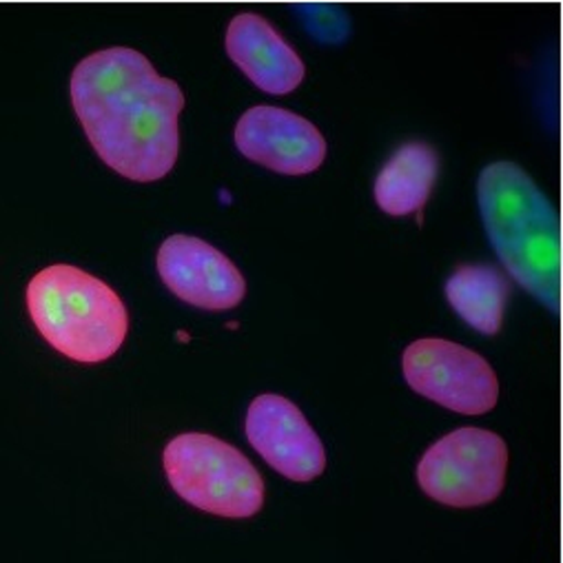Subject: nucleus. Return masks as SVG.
<instances>
[{
  "label": "nucleus",
  "instance_id": "nucleus-1",
  "mask_svg": "<svg viewBox=\"0 0 563 563\" xmlns=\"http://www.w3.org/2000/svg\"><path fill=\"white\" fill-rule=\"evenodd\" d=\"M69 89L76 115L107 167L133 183H156L174 169L185 93L147 56L129 47L96 52L76 65Z\"/></svg>",
  "mask_w": 563,
  "mask_h": 563
},
{
  "label": "nucleus",
  "instance_id": "nucleus-2",
  "mask_svg": "<svg viewBox=\"0 0 563 563\" xmlns=\"http://www.w3.org/2000/svg\"><path fill=\"white\" fill-rule=\"evenodd\" d=\"M486 235L519 285L561 311V220L545 194L515 163H493L477 180Z\"/></svg>",
  "mask_w": 563,
  "mask_h": 563
},
{
  "label": "nucleus",
  "instance_id": "nucleus-3",
  "mask_svg": "<svg viewBox=\"0 0 563 563\" xmlns=\"http://www.w3.org/2000/svg\"><path fill=\"white\" fill-rule=\"evenodd\" d=\"M27 309L38 333L58 353L82 364L115 355L129 331L120 296L71 264H52L32 277Z\"/></svg>",
  "mask_w": 563,
  "mask_h": 563
},
{
  "label": "nucleus",
  "instance_id": "nucleus-4",
  "mask_svg": "<svg viewBox=\"0 0 563 563\" xmlns=\"http://www.w3.org/2000/svg\"><path fill=\"white\" fill-rule=\"evenodd\" d=\"M163 464L172 488L198 510L229 519H246L262 510V475L246 455L213 435L174 438Z\"/></svg>",
  "mask_w": 563,
  "mask_h": 563
},
{
  "label": "nucleus",
  "instance_id": "nucleus-5",
  "mask_svg": "<svg viewBox=\"0 0 563 563\" xmlns=\"http://www.w3.org/2000/svg\"><path fill=\"white\" fill-rule=\"evenodd\" d=\"M508 446L484 429H457L438 440L417 464V484L431 499L475 508L499 497L506 484Z\"/></svg>",
  "mask_w": 563,
  "mask_h": 563
},
{
  "label": "nucleus",
  "instance_id": "nucleus-6",
  "mask_svg": "<svg viewBox=\"0 0 563 563\" xmlns=\"http://www.w3.org/2000/svg\"><path fill=\"white\" fill-rule=\"evenodd\" d=\"M401 371L415 393L462 415H484L499 397L493 366L475 351L449 340L412 342L404 351Z\"/></svg>",
  "mask_w": 563,
  "mask_h": 563
},
{
  "label": "nucleus",
  "instance_id": "nucleus-7",
  "mask_svg": "<svg viewBox=\"0 0 563 563\" xmlns=\"http://www.w3.org/2000/svg\"><path fill=\"white\" fill-rule=\"evenodd\" d=\"M244 431L262 460L291 482H313L327 468V451L305 412L282 395H260L246 410Z\"/></svg>",
  "mask_w": 563,
  "mask_h": 563
},
{
  "label": "nucleus",
  "instance_id": "nucleus-8",
  "mask_svg": "<svg viewBox=\"0 0 563 563\" xmlns=\"http://www.w3.org/2000/svg\"><path fill=\"white\" fill-rule=\"evenodd\" d=\"M235 147L251 163L285 176L313 174L327 158V140L311 120L271 104L242 113Z\"/></svg>",
  "mask_w": 563,
  "mask_h": 563
},
{
  "label": "nucleus",
  "instance_id": "nucleus-9",
  "mask_svg": "<svg viewBox=\"0 0 563 563\" xmlns=\"http://www.w3.org/2000/svg\"><path fill=\"white\" fill-rule=\"evenodd\" d=\"M156 264L167 289L191 307L229 311L244 300L246 282L240 268L222 251L200 238H167L158 251Z\"/></svg>",
  "mask_w": 563,
  "mask_h": 563
},
{
  "label": "nucleus",
  "instance_id": "nucleus-10",
  "mask_svg": "<svg viewBox=\"0 0 563 563\" xmlns=\"http://www.w3.org/2000/svg\"><path fill=\"white\" fill-rule=\"evenodd\" d=\"M227 54L262 91L285 96L305 80V63L279 32L257 14H240L227 30Z\"/></svg>",
  "mask_w": 563,
  "mask_h": 563
},
{
  "label": "nucleus",
  "instance_id": "nucleus-11",
  "mask_svg": "<svg viewBox=\"0 0 563 563\" xmlns=\"http://www.w3.org/2000/svg\"><path fill=\"white\" fill-rule=\"evenodd\" d=\"M440 161L431 145L408 143L395 152L375 180L377 207L388 216H408L427 205Z\"/></svg>",
  "mask_w": 563,
  "mask_h": 563
},
{
  "label": "nucleus",
  "instance_id": "nucleus-12",
  "mask_svg": "<svg viewBox=\"0 0 563 563\" xmlns=\"http://www.w3.org/2000/svg\"><path fill=\"white\" fill-rule=\"evenodd\" d=\"M508 294L506 275L488 264L460 266L446 282V298L453 311L484 335L499 333Z\"/></svg>",
  "mask_w": 563,
  "mask_h": 563
},
{
  "label": "nucleus",
  "instance_id": "nucleus-13",
  "mask_svg": "<svg viewBox=\"0 0 563 563\" xmlns=\"http://www.w3.org/2000/svg\"><path fill=\"white\" fill-rule=\"evenodd\" d=\"M561 320H563V302H561Z\"/></svg>",
  "mask_w": 563,
  "mask_h": 563
}]
</instances>
